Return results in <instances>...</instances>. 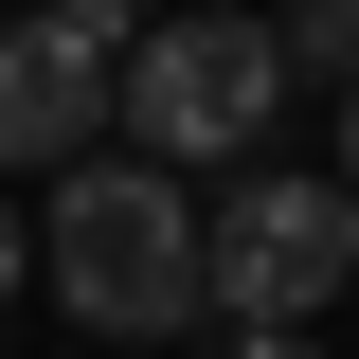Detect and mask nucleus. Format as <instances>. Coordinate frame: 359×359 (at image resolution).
Listing matches in <instances>:
<instances>
[{"label":"nucleus","mask_w":359,"mask_h":359,"mask_svg":"<svg viewBox=\"0 0 359 359\" xmlns=\"http://www.w3.org/2000/svg\"><path fill=\"white\" fill-rule=\"evenodd\" d=\"M323 306H359V198H341V162H252L216 198V323L233 341H323Z\"/></svg>","instance_id":"nucleus-2"},{"label":"nucleus","mask_w":359,"mask_h":359,"mask_svg":"<svg viewBox=\"0 0 359 359\" xmlns=\"http://www.w3.org/2000/svg\"><path fill=\"white\" fill-rule=\"evenodd\" d=\"M287 36V72H323V90H359V0H306V18H269Z\"/></svg>","instance_id":"nucleus-5"},{"label":"nucleus","mask_w":359,"mask_h":359,"mask_svg":"<svg viewBox=\"0 0 359 359\" xmlns=\"http://www.w3.org/2000/svg\"><path fill=\"white\" fill-rule=\"evenodd\" d=\"M341 323H359V306H341Z\"/></svg>","instance_id":"nucleus-9"},{"label":"nucleus","mask_w":359,"mask_h":359,"mask_svg":"<svg viewBox=\"0 0 359 359\" xmlns=\"http://www.w3.org/2000/svg\"><path fill=\"white\" fill-rule=\"evenodd\" d=\"M269 108H287V36L269 18H162L126 54V162H162V180H198V162L252 180Z\"/></svg>","instance_id":"nucleus-3"},{"label":"nucleus","mask_w":359,"mask_h":359,"mask_svg":"<svg viewBox=\"0 0 359 359\" xmlns=\"http://www.w3.org/2000/svg\"><path fill=\"white\" fill-rule=\"evenodd\" d=\"M233 359H323V341H233Z\"/></svg>","instance_id":"nucleus-8"},{"label":"nucleus","mask_w":359,"mask_h":359,"mask_svg":"<svg viewBox=\"0 0 359 359\" xmlns=\"http://www.w3.org/2000/svg\"><path fill=\"white\" fill-rule=\"evenodd\" d=\"M36 252H54V306H72L90 341H180V323H216V216H198V180L126 162V144L54 180Z\"/></svg>","instance_id":"nucleus-1"},{"label":"nucleus","mask_w":359,"mask_h":359,"mask_svg":"<svg viewBox=\"0 0 359 359\" xmlns=\"http://www.w3.org/2000/svg\"><path fill=\"white\" fill-rule=\"evenodd\" d=\"M341 198H359V90H341Z\"/></svg>","instance_id":"nucleus-7"},{"label":"nucleus","mask_w":359,"mask_h":359,"mask_svg":"<svg viewBox=\"0 0 359 359\" xmlns=\"http://www.w3.org/2000/svg\"><path fill=\"white\" fill-rule=\"evenodd\" d=\"M162 36V18H126V0H36V18H0V180L18 162H108L126 144V54Z\"/></svg>","instance_id":"nucleus-4"},{"label":"nucleus","mask_w":359,"mask_h":359,"mask_svg":"<svg viewBox=\"0 0 359 359\" xmlns=\"http://www.w3.org/2000/svg\"><path fill=\"white\" fill-rule=\"evenodd\" d=\"M0 306H18V198H0Z\"/></svg>","instance_id":"nucleus-6"}]
</instances>
